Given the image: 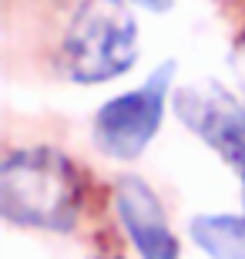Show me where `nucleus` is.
Segmentation results:
<instances>
[{"label":"nucleus","instance_id":"obj_1","mask_svg":"<svg viewBox=\"0 0 245 259\" xmlns=\"http://www.w3.org/2000/svg\"><path fill=\"white\" fill-rule=\"evenodd\" d=\"M0 215L27 229L67 232L81 215V179L54 148H20L0 165Z\"/></svg>","mask_w":245,"mask_h":259},{"label":"nucleus","instance_id":"obj_2","mask_svg":"<svg viewBox=\"0 0 245 259\" xmlns=\"http://www.w3.org/2000/svg\"><path fill=\"white\" fill-rule=\"evenodd\" d=\"M64 71L77 84H104L138 58V20L124 0H84L64 34Z\"/></svg>","mask_w":245,"mask_h":259},{"label":"nucleus","instance_id":"obj_3","mask_svg":"<svg viewBox=\"0 0 245 259\" xmlns=\"http://www.w3.org/2000/svg\"><path fill=\"white\" fill-rule=\"evenodd\" d=\"M171 81H175V61H165L141 88L104 101L94 115L97 148L111 158H121V162L138 158L155 142V135L161 128Z\"/></svg>","mask_w":245,"mask_h":259},{"label":"nucleus","instance_id":"obj_4","mask_svg":"<svg viewBox=\"0 0 245 259\" xmlns=\"http://www.w3.org/2000/svg\"><path fill=\"white\" fill-rule=\"evenodd\" d=\"M175 111L212 152L245 172V105L215 81H198L175 91Z\"/></svg>","mask_w":245,"mask_h":259},{"label":"nucleus","instance_id":"obj_5","mask_svg":"<svg viewBox=\"0 0 245 259\" xmlns=\"http://www.w3.org/2000/svg\"><path fill=\"white\" fill-rule=\"evenodd\" d=\"M114 209L124 236L141 259H181L178 236L171 232L165 205L141 179H121L114 189Z\"/></svg>","mask_w":245,"mask_h":259},{"label":"nucleus","instance_id":"obj_6","mask_svg":"<svg viewBox=\"0 0 245 259\" xmlns=\"http://www.w3.org/2000/svg\"><path fill=\"white\" fill-rule=\"evenodd\" d=\"M188 232L208 259H245V215L205 212L191 219Z\"/></svg>","mask_w":245,"mask_h":259},{"label":"nucleus","instance_id":"obj_7","mask_svg":"<svg viewBox=\"0 0 245 259\" xmlns=\"http://www.w3.org/2000/svg\"><path fill=\"white\" fill-rule=\"evenodd\" d=\"M232 74H235V81H238V88H242V95H245V34L235 40V48H232Z\"/></svg>","mask_w":245,"mask_h":259},{"label":"nucleus","instance_id":"obj_8","mask_svg":"<svg viewBox=\"0 0 245 259\" xmlns=\"http://www.w3.org/2000/svg\"><path fill=\"white\" fill-rule=\"evenodd\" d=\"M148 4H165V0H148Z\"/></svg>","mask_w":245,"mask_h":259},{"label":"nucleus","instance_id":"obj_9","mask_svg":"<svg viewBox=\"0 0 245 259\" xmlns=\"http://www.w3.org/2000/svg\"><path fill=\"white\" fill-rule=\"evenodd\" d=\"M242 185H245V172H242ZM242 195H245V192H242Z\"/></svg>","mask_w":245,"mask_h":259},{"label":"nucleus","instance_id":"obj_10","mask_svg":"<svg viewBox=\"0 0 245 259\" xmlns=\"http://www.w3.org/2000/svg\"><path fill=\"white\" fill-rule=\"evenodd\" d=\"M97 259H108V256H97Z\"/></svg>","mask_w":245,"mask_h":259}]
</instances>
